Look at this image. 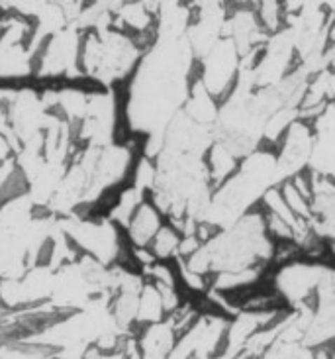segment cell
<instances>
[{
  "label": "cell",
  "instance_id": "4",
  "mask_svg": "<svg viewBox=\"0 0 335 359\" xmlns=\"http://www.w3.org/2000/svg\"><path fill=\"white\" fill-rule=\"evenodd\" d=\"M63 232L75 243V248L85 250L86 255L95 257L102 265H110L120 255V238L116 232V224L110 218L104 220H83L73 218L61 224Z\"/></svg>",
  "mask_w": 335,
  "mask_h": 359
},
{
  "label": "cell",
  "instance_id": "7",
  "mask_svg": "<svg viewBox=\"0 0 335 359\" xmlns=\"http://www.w3.org/2000/svg\"><path fill=\"white\" fill-rule=\"evenodd\" d=\"M137 344H139L142 358H169L177 344V334L172 330L171 322L163 318L153 324L142 326Z\"/></svg>",
  "mask_w": 335,
  "mask_h": 359
},
{
  "label": "cell",
  "instance_id": "6",
  "mask_svg": "<svg viewBox=\"0 0 335 359\" xmlns=\"http://www.w3.org/2000/svg\"><path fill=\"white\" fill-rule=\"evenodd\" d=\"M161 216L163 214L157 210V206L151 201H142L139 206L135 208V212L132 214L128 226H125L130 242L137 248H147L157 230L163 226Z\"/></svg>",
  "mask_w": 335,
  "mask_h": 359
},
{
  "label": "cell",
  "instance_id": "13",
  "mask_svg": "<svg viewBox=\"0 0 335 359\" xmlns=\"http://www.w3.org/2000/svg\"><path fill=\"white\" fill-rule=\"evenodd\" d=\"M261 208V206H259ZM263 220H265V228H267V233L273 238V242H282V240H294V230L292 226L282 220L277 214L268 212V210H263Z\"/></svg>",
  "mask_w": 335,
  "mask_h": 359
},
{
  "label": "cell",
  "instance_id": "2",
  "mask_svg": "<svg viewBox=\"0 0 335 359\" xmlns=\"http://www.w3.org/2000/svg\"><path fill=\"white\" fill-rule=\"evenodd\" d=\"M322 259H294V262L278 265L277 271L273 273L271 287L278 292V297L287 304L288 309L294 306H312L316 309V289L322 271H324Z\"/></svg>",
  "mask_w": 335,
  "mask_h": 359
},
{
  "label": "cell",
  "instance_id": "8",
  "mask_svg": "<svg viewBox=\"0 0 335 359\" xmlns=\"http://www.w3.org/2000/svg\"><path fill=\"white\" fill-rule=\"evenodd\" d=\"M218 110H220V102L208 93V88L202 85L200 79H192L191 90H189V97L184 100L182 112L191 120H194L196 124L212 126L216 122Z\"/></svg>",
  "mask_w": 335,
  "mask_h": 359
},
{
  "label": "cell",
  "instance_id": "11",
  "mask_svg": "<svg viewBox=\"0 0 335 359\" xmlns=\"http://www.w3.org/2000/svg\"><path fill=\"white\" fill-rule=\"evenodd\" d=\"M179 243H181V232L175 230L171 224H163L157 233L153 236L151 243L147 245L159 262L175 259L179 253Z\"/></svg>",
  "mask_w": 335,
  "mask_h": 359
},
{
  "label": "cell",
  "instance_id": "5",
  "mask_svg": "<svg viewBox=\"0 0 335 359\" xmlns=\"http://www.w3.org/2000/svg\"><path fill=\"white\" fill-rule=\"evenodd\" d=\"M312 147H314V128L306 120L296 118L275 146L280 183L306 169L312 156Z\"/></svg>",
  "mask_w": 335,
  "mask_h": 359
},
{
  "label": "cell",
  "instance_id": "9",
  "mask_svg": "<svg viewBox=\"0 0 335 359\" xmlns=\"http://www.w3.org/2000/svg\"><path fill=\"white\" fill-rule=\"evenodd\" d=\"M206 167H208V177H210L212 191L218 189L226 179H230L235 169L240 167V157L220 142H212V146L206 151Z\"/></svg>",
  "mask_w": 335,
  "mask_h": 359
},
{
  "label": "cell",
  "instance_id": "10",
  "mask_svg": "<svg viewBox=\"0 0 335 359\" xmlns=\"http://www.w3.org/2000/svg\"><path fill=\"white\" fill-rule=\"evenodd\" d=\"M165 316L167 314H165L163 302H161V294L153 283H147L139 292V302H137V312H135V328L163 320Z\"/></svg>",
  "mask_w": 335,
  "mask_h": 359
},
{
  "label": "cell",
  "instance_id": "12",
  "mask_svg": "<svg viewBox=\"0 0 335 359\" xmlns=\"http://www.w3.org/2000/svg\"><path fill=\"white\" fill-rule=\"evenodd\" d=\"M280 193L285 196V201L290 206V210L296 214L298 218L306 220V222H312V204L308 201L304 194L298 191L296 187L292 184L290 179H285L282 183L278 184Z\"/></svg>",
  "mask_w": 335,
  "mask_h": 359
},
{
  "label": "cell",
  "instance_id": "3",
  "mask_svg": "<svg viewBox=\"0 0 335 359\" xmlns=\"http://www.w3.org/2000/svg\"><path fill=\"white\" fill-rule=\"evenodd\" d=\"M241 65V53L230 38H220L216 46L196 61V77L208 88L212 97L218 102H224L230 97L233 85L238 81Z\"/></svg>",
  "mask_w": 335,
  "mask_h": 359
},
{
  "label": "cell",
  "instance_id": "1",
  "mask_svg": "<svg viewBox=\"0 0 335 359\" xmlns=\"http://www.w3.org/2000/svg\"><path fill=\"white\" fill-rule=\"evenodd\" d=\"M196 57L184 38H157L137 63L128 98V124L134 132L163 134L181 112L192 85Z\"/></svg>",
  "mask_w": 335,
  "mask_h": 359
}]
</instances>
